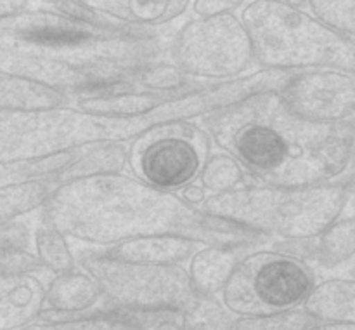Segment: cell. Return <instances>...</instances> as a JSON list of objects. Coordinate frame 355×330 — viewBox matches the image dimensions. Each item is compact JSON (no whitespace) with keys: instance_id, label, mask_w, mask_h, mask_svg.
I'll list each match as a JSON object with an SVG mask.
<instances>
[{"instance_id":"24","label":"cell","mask_w":355,"mask_h":330,"mask_svg":"<svg viewBox=\"0 0 355 330\" xmlns=\"http://www.w3.org/2000/svg\"><path fill=\"white\" fill-rule=\"evenodd\" d=\"M198 183L207 190L208 195H217L245 186L248 183V176L234 156L220 149L208 155Z\"/></svg>"},{"instance_id":"12","label":"cell","mask_w":355,"mask_h":330,"mask_svg":"<svg viewBox=\"0 0 355 330\" xmlns=\"http://www.w3.org/2000/svg\"><path fill=\"white\" fill-rule=\"evenodd\" d=\"M47 280L40 274L0 273V330H17L37 322L45 306Z\"/></svg>"},{"instance_id":"14","label":"cell","mask_w":355,"mask_h":330,"mask_svg":"<svg viewBox=\"0 0 355 330\" xmlns=\"http://www.w3.org/2000/svg\"><path fill=\"white\" fill-rule=\"evenodd\" d=\"M203 243L182 235H148L103 249L111 257L144 264H186Z\"/></svg>"},{"instance_id":"30","label":"cell","mask_w":355,"mask_h":330,"mask_svg":"<svg viewBox=\"0 0 355 330\" xmlns=\"http://www.w3.org/2000/svg\"><path fill=\"white\" fill-rule=\"evenodd\" d=\"M30 0H0V19L17 16V14L28 10Z\"/></svg>"},{"instance_id":"2","label":"cell","mask_w":355,"mask_h":330,"mask_svg":"<svg viewBox=\"0 0 355 330\" xmlns=\"http://www.w3.org/2000/svg\"><path fill=\"white\" fill-rule=\"evenodd\" d=\"M42 211L69 240L94 249L148 235H182L203 245L248 250L272 242L239 222L191 207L179 193L159 191L127 172L55 186Z\"/></svg>"},{"instance_id":"3","label":"cell","mask_w":355,"mask_h":330,"mask_svg":"<svg viewBox=\"0 0 355 330\" xmlns=\"http://www.w3.org/2000/svg\"><path fill=\"white\" fill-rule=\"evenodd\" d=\"M211 142L234 156L248 181L307 188L349 177L355 169V118L312 124L288 111L276 89L200 120Z\"/></svg>"},{"instance_id":"28","label":"cell","mask_w":355,"mask_h":330,"mask_svg":"<svg viewBox=\"0 0 355 330\" xmlns=\"http://www.w3.org/2000/svg\"><path fill=\"white\" fill-rule=\"evenodd\" d=\"M245 3L246 0H193L191 9L196 17H210L218 14H232Z\"/></svg>"},{"instance_id":"8","label":"cell","mask_w":355,"mask_h":330,"mask_svg":"<svg viewBox=\"0 0 355 330\" xmlns=\"http://www.w3.org/2000/svg\"><path fill=\"white\" fill-rule=\"evenodd\" d=\"M168 61L205 83L239 79L255 65L250 35L234 13L186 21L170 37Z\"/></svg>"},{"instance_id":"10","label":"cell","mask_w":355,"mask_h":330,"mask_svg":"<svg viewBox=\"0 0 355 330\" xmlns=\"http://www.w3.org/2000/svg\"><path fill=\"white\" fill-rule=\"evenodd\" d=\"M290 113L312 124L355 118V76L338 69H302L276 89Z\"/></svg>"},{"instance_id":"35","label":"cell","mask_w":355,"mask_h":330,"mask_svg":"<svg viewBox=\"0 0 355 330\" xmlns=\"http://www.w3.org/2000/svg\"><path fill=\"white\" fill-rule=\"evenodd\" d=\"M354 176H355V169H354Z\"/></svg>"},{"instance_id":"20","label":"cell","mask_w":355,"mask_h":330,"mask_svg":"<svg viewBox=\"0 0 355 330\" xmlns=\"http://www.w3.org/2000/svg\"><path fill=\"white\" fill-rule=\"evenodd\" d=\"M128 167V145H99L83 148L78 158L55 176L54 186L104 176V174L125 172Z\"/></svg>"},{"instance_id":"33","label":"cell","mask_w":355,"mask_h":330,"mask_svg":"<svg viewBox=\"0 0 355 330\" xmlns=\"http://www.w3.org/2000/svg\"><path fill=\"white\" fill-rule=\"evenodd\" d=\"M347 277H350V278H355V266L352 267V270L349 271V274H347Z\"/></svg>"},{"instance_id":"9","label":"cell","mask_w":355,"mask_h":330,"mask_svg":"<svg viewBox=\"0 0 355 330\" xmlns=\"http://www.w3.org/2000/svg\"><path fill=\"white\" fill-rule=\"evenodd\" d=\"M211 139L200 120L158 125L128 145L132 176L166 193H179L200 177Z\"/></svg>"},{"instance_id":"19","label":"cell","mask_w":355,"mask_h":330,"mask_svg":"<svg viewBox=\"0 0 355 330\" xmlns=\"http://www.w3.org/2000/svg\"><path fill=\"white\" fill-rule=\"evenodd\" d=\"M0 273L49 274L33 250V222L26 217L0 226Z\"/></svg>"},{"instance_id":"27","label":"cell","mask_w":355,"mask_h":330,"mask_svg":"<svg viewBox=\"0 0 355 330\" xmlns=\"http://www.w3.org/2000/svg\"><path fill=\"white\" fill-rule=\"evenodd\" d=\"M307 3L315 17L355 38V0H307Z\"/></svg>"},{"instance_id":"18","label":"cell","mask_w":355,"mask_h":330,"mask_svg":"<svg viewBox=\"0 0 355 330\" xmlns=\"http://www.w3.org/2000/svg\"><path fill=\"white\" fill-rule=\"evenodd\" d=\"M17 330H144L130 309L99 308L82 315H52L42 311L37 322Z\"/></svg>"},{"instance_id":"5","label":"cell","mask_w":355,"mask_h":330,"mask_svg":"<svg viewBox=\"0 0 355 330\" xmlns=\"http://www.w3.org/2000/svg\"><path fill=\"white\" fill-rule=\"evenodd\" d=\"M259 69H338L355 76V38L281 0H252L241 10Z\"/></svg>"},{"instance_id":"31","label":"cell","mask_w":355,"mask_h":330,"mask_svg":"<svg viewBox=\"0 0 355 330\" xmlns=\"http://www.w3.org/2000/svg\"><path fill=\"white\" fill-rule=\"evenodd\" d=\"M307 330H355V323H318Z\"/></svg>"},{"instance_id":"21","label":"cell","mask_w":355,"mask_h":330,"mask_svg":"<svg viewBox=\"0 0 355 330\" xmlns=\"http://www.w3.org/2000/svg\"><path fill=\"white\" fill-rule=\"evenodd\" d=\"M33 250L49 274L64 273L78 266L69 238L55 228L44 211L37 212L33 222Z\"/></svg>"},{"instance_id":"17","label":"cell","mask_w":355,"mask_h":330,"mask_svg":"<svg viewBox=\"0 0 355 330\" xmlns=\"http://www.w3.org/2000/svg\"><path fill=\"white\" fill-rule=\"evenodd\" d=\"M73 96L47 83L0 73V108L12 111H47L71 106Z\"/></svg>"},{"instance_id":"1","label":"cell","mask_w":355,"mask_h":330,"mask_svg":"<svg viewBox=\"0 0 355 330\" xmlns=\"http://www.w3.org/2000/svg\"><path fill=\"white\" fill-rule=\"evenodd\" d=\"M162 30L90 24L55 9H28L0 19V73L47 83L64 92H92L128 82L146 66L168 59Z\"/></svg>"},{"instance_id":"25","label":"cell","mask_w":355,"mask_h":330,"mask_svg":"<svg viewBox=\"0 0 355 330\" xmlns=\"http://www.w3.org/2000/svg\"><path fill=\"white\" fill-rule=\"evenodd\" d=\"M184 330H231L236 316L222 302L220 295L196 294L182 309Z\"/></svg>"},{"instance_id":"34","label":"cell","mask_w":355,"mask_h":330,"mask_svg":"<svg viewBox=\"0 0 355 330\" xmlns=\"http://www.w3.org/2000/svg\"><path fill=\"white\" fill-rule=\"evenodd\" d=\"M44 2H49V3H51V6H52V3L58 2V0H44Z\"/></svg>"},{"instance_id":"13","label":"cell","mask_w":355,"mask_h":330,"mask_svg":"<svg viewBox=\"0 0 355 330\" xmlns=\"http://www.w3.org/2000/svg\"><path fill=\"white\" fill-rule=\"evenodd\" d=\"M104 308V297L97 281L83 267L52 274L45 285V306L52 315H82Z\"/></svg>"},{"instance_id":"32","label":"cell","mask_w":355,"mask_h":330,"mask_svg":"<svg viewBox=\"0 0 355 330\" xmlns=\"http://www.w3.org/2000/svg\"><path fill=\"white\" fill-rule=\"evenodd\" d=\"M281 2L286 3V6L297 7V9H305V7H309L307 0H281Z\"/></svg>"},{"instance_id":"16","label":"cell","mask_w":355,"mask_h":330,"mask_svg":"<svg viewBox=\"0 0 355 330\" xmlns=\"http://www.w3.org/2000/svg\"><path fill=\"white\" fill-rule=\"evenodd\" d=\"M302 308L318 323H355V278L315 281Z\"/></svg>"},{"instance_id":"6","label":"cell","mask_w":355,"mask_h":330,"mask_svg":"<svg viewBox=\"0 0 355 330\" xmlns=\"http://www.w3.org/2000/svg\"><path fill=\"white\" fill-rule=\"evenodd\" d=\"M75 252L78 266L99 285L104 308L130 311L184 309L196 295L186 264L132 263L94 247H83Z\"/></svg>"},{"instance_id":"26","label":"cell","mask_w":355,"mask_h":330,"mask_svg":"<svg viewBox=\"0 0 355 330\" xmlns=\"http://www.w3.org/2000/svg\"><path fill=\"white\" fill-rule=\"evenodd\" d=\"M318 325L302 306L259 316H236L231 330H307Z\"/></svg>"},{"instance_id":"4","label":"cell","mask_w":355,"mask_h":330,"mask_svg":"<svg viewBox=\"0 0 355 330\" xmlns=\"http://www.w3.org/2000/svg\"><path fill=\"white\" fill-rule=\"evenodd\" d=\"M355 179L307 188H272L252 181L238 190L208 195L200 211L252 228L270 240L315 238L345 214Z\"/></svg>"},{"instance_id":"29","label":"cell","mask_w":355,"mask_h":330,"mask_svg":"<svg viewBox=\"0 0 355 330\" xmlns=\"http://www.w3.org/2000/svg\"><path fill=\"white\" fill-rule=\"evenodd\" d=\"M179 197L182 198L187 205H191V207L200 208L201 205L205 204V200L208 198V193L198 181H194V183L187 184V186H184L182 190L179 191Z\"/></svg>"},{"instance_id":"23","label":"cell","mask_w":355,"mask_h":330,"mask_svg":"<svg viewBox=\"0 0 355 330\" xmlns=\"http://www.w3.org/2000/svg\"><path fill=\"white\" fill-rule=\"evenodd\" d=\"M355 257V214L342 215L314 238V259L322 270H335Z\"/></svg>"},{"instance_id":"11","label":"cell","mask_w":355,"mask_h":330,"mask_svg":"<svg viewBox=\"0 0 355 330\" xmlns=\"http://www.w3.org/2000/svg\"><path fill=\"white\" fill-rule=\"evenodd\" d=\"M121 26L162 30L187 13L193 0H75Z\"/></svg>"},{"instance_id":"7","label":"cell","mask_w":355,"mask_h":330,"mask_svg":"<svg viewBox=\"0 0 355 330\" xmlns=\"http://www.w3.org/2000/svg\"><path fill=\"white\" fill-rule=\"evenodd\" d=\"M315 281L305 261L272 247H257L239 259L220 299L234 316L269 315L304 304Z\"/></svg>"},{"instance_id":"22","label":"cell","mask_w":355,"mask_h":330,"mask_svg":"<svg viewBox=\"0 0 355 330\" xmlns=\"http://www.w3.org/2000/svg\"><path fill=\"white\" fill-rule=\"evenodd\" d=\"M49 181H21L0 184V226L40 212L54 191Z\"/></svg>"},{"instance_id":"15","label":"cell","mask_w":355,"mask_h":330,"mask_svg":"<svg viewBox=\"0 0 355 330\" xmlns=\"http://www.w3.org/2000/svg\"><path fill=\"white\" fill-rule=\"evenodd\" d=\"M246 252L248 249L201 245L186 263L193 290L200 295H220Z\"/></svg>"}]
</instances>
